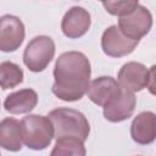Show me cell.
Wrapping results in <instances>:
<instances>
[{"label": "cell", "mask_w": 156, "mask_h": 156, "mask_svg": "<svg viewBox=\"0 0 156 156\" xmlns=\"http://www.w3.org/2000/svg\"><path fill=\"white\" fill-rule=\"evenodd\" d=\"M91 67L88 57L80 51H67L58 56L54 67L51 91L60 100H80L88 90Z\"/></svg>", "instance_id": "obj_1"}, {"label": "cell", "mask_w": 156, "mask_h": 156, "mask_svg": "<svg viewBox=\"0 0 156 156\" xmlns=\"http://www.w3.org/2000/svg\"><path fill=\"white\" fill-rule=\"evenodd\" d=\"M54 127V136H76L85 141L90 133V124L87 117L78 110L58 107L49 112Z\"/></svg>", "instance_id": "obj_2"}, {"label": "cell", "mask_w": 156, "mask_h": 156, "mask_svg": "<svg viewBox=\"0 0 156 156\" xmlns=\"http://www.w3.org/2000/svg\"><path fill=\"white\" fill-rule=\"evenodd\" d=\"M22 141L32 150L46 149L54 138V127L49 117L41 115H28L21 121Z\"/></svg>", "instance_id": "obj_3"}, {"label": "cell", "mask_w": 156, "mask_h": 156, "mask_svg": "<svg viewBox=\"0 0 156 156\" xmlns=\"http://www.w3.org/2000/svg\"><path fill=\"white\" fill-rule=\"evenodd\" d=\"M55 41L48 35L34 37L23 51V62L32 72L44 71L55 56Z\"/></svg>", "instance_id": "obj_4"}, {"label": "cell", "mask_w": 156, "mask_h": 156, "mask_svg": "<svg viewBox=\"0 0 156 156\" xmlns=\"http://www.w3.org/2000/svg\"><path fill=\"white\" fill-rule=\"evenodd\" d=\"M154 71L155 66L147 68L140 62H127L118 72V84L132 93L141 91L145 88H149L154 93Z\"/></svg>", "instance_id": "obj_5"}, {"label": "cell", "mask_w": 156, "mask_h": 156, "mask_svg": "<svg viewBox=\"0 0 156 156\" xmlns=\"http://www.w3.org/2000/svg\"><path fill=\"white\" fill-rule=\"evenodd\" d=\"M152 27V15L145 6L138 5V7L126 15L121 16L118 20L119 30L128 38L134 40H140L146 35Z\"/></svg>", "instance_id": "obj_6"}, {"label": "cell", "mask_w": 156, "mask_h": 156, "mask_svg": "<svg viewBox=\"0 0 156 156\" xmlns=\"http://www.w3.org/2000/svg\"><path fill=\"white\" fill-rule=\"evenodd\" d=\"M136 105V98L134 93L123 89L121 87L119 91L113 95L102 107L104 117L113 123L122 122L132 117Z\"/></svg>", "instance_id": "obj_7"}, {"label": "cell", "mask_w": 156, "mask_h": 156, "mask_svg": "<svg viewBox=\"0 0 156 156\" xmlns=\"http://www.w3.org/2000/svg\"><path fill=\"white\" fill-rule=\"evenodd\" d=\"M139 40L126 37L118 28V26H110L104 30L101 37V49L105 55L110 57H123L134 51Z\"/></svg>", "instance_id": "obj_8"}, {"label": "cell", "mask_w": 156, "mask_h": 156, "mask_svg": "<svg viewBox=\"0 0 156 156\" xmlns=\"http://www.w3.org/2000/svg\"><path fill=\"white\" fill-rule=\"evenodd\" d=\"M24 37V24L17 16L4 15L0 17V51H16L22 45Z\"/></svg>", "instance_id": "obj_9"}, {"label": "cell", "mask_w": 156, "mask_h": 156, "mask_svg": "<svg viewBox=\"0 0 156 156\" xmlns=\"http://www.w3.org/2000/svg\"><path fill=\"white\" fill-rule=\"evenodd\" d=\"M91 18L90 13L80 6L71 7L61 21L62 33L69 39H77L83 37L90 28Z\"/></svg>", "instance_id": "obj_10"}, {"label": "cell", "mask_w": 156, "mask_h": 156, "mask_svg": "<svg viewBox=\"0 0 156 156\" xmlns=\"http://www.w3.org/2000/svg\"><path fill=\"white\" fill-rule=\"evenodd\" d=\"M130 136L140 145H149L156 138V115L152 111H144L136 115L130 124Z\"/></svg>", "instance_id": "obj_11"}, {"label": "cell", "mask_w": 156, "mask_h": 156, "mask_svg": "<svg viewBox=\"0 0 156 156\" xmlns=\"http://www.w3.org/2000/svg\"><path fill=\"white\" fill-rule=\"evenodd\" d=\"M121 89L118 82L107 76L95 78L89 83L87 94L91 102L98 106H104L113 95H116Z\"/></svg>", "instance_id": "obj_12"}, {"label": "cell", "mask_w": 156, "mask_h": 156, "mask_svg": "<svg viewBox=\"0 0 156 156\" xmlns=\"http://www.w3.org/2000/svg\"><path fill=\"white\" fill-rule=\"evenodd\" d=\"M38 104V94L33 89H21L9 94L4 101V107L12 115L30 112Z\"/></svg>", "instance_id": "obj_13"}, {"label": "cell", "mask_w": 156, "mask_h": 156, "mask_svg": "<svg viewBox=\"0 0 156 156\" xmlns=\"http://www.w3.org/2000/svg\"><path fill=\"white\" fill-rule=\"evenodd\" d=\"M21 122L12 117L0 121V146L9 151H20L22 149Z\"/></svg>", "instance_id": "obj_14"}, {"label": "cell", "mask_w": 156, "mask_h": 156, "mask_svg": "<svg viewBox=\"0 0 156 156\" xmlns=\"http://www.w3.org/2000/svg\"><path fill=\"white\" fill-rule=\"evenodd\" d=\"M51 156H84L87 154L84 141L76 136H60L56 138L54 149L51 150Z\"/></svg>", "instance_id": "obj_15"}, {"label": "cell", "mask_w": 156, "mask_h": 156, "mask_svg": "<svg viewBox=\"0 0 156 156\" xmlns=\"http://www.w3.org/2000/svg\"><path fill=\"white\" fill-rule=\"evenodd\" d=\"M23 82L22 68L11 61L0 63V88L6 90L20 85Z\"/></svg>", "instance_id": "obj_16"}, {"label": "cell", "mask_w": 156, "mask_h": 156, "mask_svg": "<svg viewBox=\"0 0 156 156\" xmlns=\"http://www.w3.org/2000/svg\"><path fill=\"white\" fill-rule=\"evenodd\" d=\"M102 5L110 15L121 17L133 12L139 5V0H104Z\"/></svg>", "instance_id": "obj_17"}, {"label": "cell", "mask_w": 156, "mask_h": 156, "mask_svg": "<svg viewBox=\"0 0 156 156\" xmlns=\"http://www.w3.org/2000/svg\"><path fill=\"white\" fill-rule=\"evenodd\" d=\"M100 1H104V0H100Z\"/></svg>", "instance_id": "obj_18"}]
</instances>
